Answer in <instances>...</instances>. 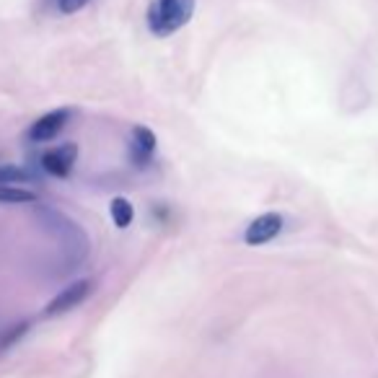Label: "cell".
I'll use <instances>...</instances> for the list:
<instances>
[{
	"label": "cell",
	"mask_w": 378,
	"mask_h": 378,
	"mask_svg": "<svg viewBox=\"0 0 378 378\" xmlns=\"http://www.w3.org/2000/svg\"><path fill=\"white\" fill-rule=\"evenodd\" d=\"M57 6H60V13L70 16V13L81 11L83 6H88V0H57Z\"/></svg>",
	"instance_id": "30bf717a"
},
{
	"label": "cell",
	"mask_w": 378,
	"mask_h": 378,
	"mask_svg": "<svg viewBox=\"0 0 378 378\" xmlns=\"http://www.w3.org/2000/svg\"><path fill=\"white\" fill-rule=\"evenodd\" d=\"M70 114H73L70 109H54V112H47L44 117H39L32 125V127H29L26 138H29L32 143L52 140V138H57V135H60V130H63V127L67 125Z\"/></svg>",
	"instance_id": "277c9868"
},
{
	"label": "cell",
	"mask_w": 378,
	"mask_h": 378,
	"mask_svg": "<svg viewBox=\"0 0 378 378\" xmlns=\"http://www.w3.org/2000/svg\"><path fill=\"white\" fill-rule=\"evenodd\" d=\"M153 151H156V135L143 125L132 127V158H135V163L145 166L151 161Z\"/></svg>",
	"instance_id": "8992f818"
},
{
	"label": "cell",
	"mask_w": 378,
	"mask_h": 378,
	"mask_svg": "<svg viewBox=\"0 0 378 378\" xmlns=\"http://www.w3.org/2000/svg\"><path fill=\"white\" fill-rule=\"evenodd\" d=\"M76 158H78L76 143H63V145H57V148L44 153L42 166L47 174H52V176H60V179H63V176H67V174L73 171Z\"/></svg>",
	"instance_id": "5b68a950"
},
{
	"label": "cell",
	"mask_w": 378,
	"mask_h": 378,
	"mask_svg": "<svg viewBox=\"0 0 378 378\" xmlns=\"http://www.w3.org/2000/svg\"><path fill=\"white\" fill-rule=\"evenodd\" d=\"M0 202H11V205L36 202V195H34L32 189H23V187H6V184H0Z\"/></svg>",
	"instance_id": "9c48e42d"
},
{
	"label": "cell",
	"mask_w": 378,
	"mask_h": 378,
	"mask_svg": "<svg viewBox=\"0 0 378 378\" xmlns=\"http://www.w3.org/2000/svg\"><path fill=\"white\" fill-rule=\"evenodd\" d=\"M195 0H151L148 6V29L156 36H171L192 19Z\"/></svg>",
	"instance_id": "6da1fadb"
},
{
	"label": "cell",
	"mask_w": 378,
	"mask_h": 378,
	"mask_svg": "<svg viewBox=\"0 0 378 378\" xmlns=\"http://www.w3.org/2000/svg\"><path fill=\"white\" fill-rule=\"evenodd\" d=\"M109 213H112V220H114L117 228H127L132 223V218H135L130 200H125V197H114L112 205H109Z\"/></svg>",
	"instance_id": "52a82bcc"
},
{
	"label": "cell",
	"mask_w": 378,
	"mask_h": 378,
	"mask_svg": "<svg viewBox=\"0 0 378 378\" xmlns=\"http://www.w3.org/2000/svg\"><path fill=\"white\" fill-rule=\"evenodd\" d=\"M91 291H94V282L91 280L73 282V285H67L65 291L57 293L52 301L47 303L44 313H47V316H60V313L70 311V308H76V306H81V303L86 301L88 295H91Z\"/></svg>",
	"instance_id": "7a4b0ae2"
},
{
	"label": "cell",
	"mask_w": 378,
	"mask_h": 378,
	"mask_svg": "<svg viewBox=\"0 0 378 378\" xmlns=\"http://www.w3.org/2000/svg\"><path fill=\"white\" fill-rule=\"evenodd\" d=\"M282 231V216L277 213H264V216L254 218L244 231V244L246 246H262L272 241L275 236H280Z\"/></svg>",
	"instance_id": "3957f363"
},
{
	"label": "cell",
	"mask_w": 378,
	"mask_h": 378,
	"mask_svg": "<svg viewBox=\"0 0 378 378\" xmlns=\"http://www.w3.org/2000/svg\"><path fill=\"white\" fill-rule=\"evenodd\" d=\"M34 182V174L21 166H0V184L6 187H19V184Z\"/></svg>",
	"instance_id": "ba28073f"
}]
</instances>
